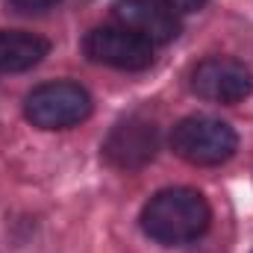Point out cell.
<instances>
[{
	"label": "cell",
	"instance_id": "obj_2",
	"mask_svg": "<svg viewBox=\"0 0 253 253\" xmlns=\"http://www.w3.org/2000/svg\"><path fill=\"white\" fill-rule=\"evenodd\" d=\"M239 147L236 129L212 115H191L171 129V150L191 165H221Z\"/></svg>",
	"mask_w": 253,
	"mask_h": 253
},
{
	"label": "cell",
	"instance_id": "obj_6",
	"mask_svg": "<svg viewBox=\"0 0 253 253\" xmlns=\"http://www.w3.org/2000/svg\"><path fill=\"white\" fill-rule=\"evenodd\" d=\"M191 91L212 103H242L245 97H251L253 77L248 65L239 59L212 56L191 71Z\"/></svg>",
	"mask_w": 253,
	"mask_h": 253
},
{
	"label": "cell",
	"instance_id": "obj_7",
	"mask_svg": "<svg viewBox=\"0 0 253 253\" xmlns=\"http://www.w3.org/2000/svg\"><path fill=\"white\" fill-rule=\"evenodd\" d=\"M115 21L150 44H168L180 36L177 15L162 0H115Z\"/></svg>",
	"mask_w": 253,
	"mask_h": 253
},
{
	"label": "cell",
	"instance_id": "obj_5",
	"mask_svg": "<svg viewBox=\"0 0 253 253\" xmlns=\"http://www.w3.org/2000/svg\"><path fill=\"white\" fill-rule=\"evenodd\" d=\"M159 150V126L144 115H129L121 124L112 126V132L103 141V156L112 168L135 171L144 168Z\"/></svg>",
	"mask_w": 253,
	"mask_h": 253
},
{
	"label": "cell",
	"instance_id": "obj_4",
	"mask_svg": "<svg viewBox=\"0 0 253 253\" xmlns=\"http://www.w3.org/2000/svg\"><path fill=\"white\" fill-rule=\"evenodd\" d=\"M83 50L91 62L118 71H144L153 65V44L126 27H97L85 36Z\"/></svg>",
	"mask_w": 253,
	"mask_h": 253
},
{
	"label": "cell",
	"instance_id": "obj_9",
	"mask_svg": "<svg viewBox=\"0 0 253 253\" xmlns=\"http://www.w3.org/2000/svg\"><path fill=\"white\" fill-rule=\"evenodd\" d=\"M56 3H59V0H9L12 9L27 12V15H33V12H47V9H53Z\"/></svg>",
	"mask_w": 253,
	"mask_h": 253
},
{
	"label": "cell",
	"instance_id": "obj_3",
	"mask_svg": "<svg viewBox=\"0 0 253 253\" xmlns=\"http://www.w3.org/2000/svg\"><path fill=\"white\" fill-rule=\"evenodd\" d=\"M91 94L77 83H44L24 100L27 121L39 129H68L91 115Z\"/></svg>",
	"mask_w": 253,
	"mask_h": 253
},
{
	"label": "cell",
	"instance_id": "obj_1",
	"mask_svg": "<svg viewBox=\"0 0 253 253\" xmlns=\"http://www.w3.org/2000/svg\"><path fill=\"white\" fill-rule=\"evenodd\" d=\"M209 221H212V209L206 197L183 186L156 191L141 209V230L153 242L168 248L200 239L209 230Z\"/></svg>",
	"mask_w": 253,
	"mask_h": 253
},
{
	"label": "cell",
	"instance_id": "obj_8",
	"mask_svg": "<svg viewBox=\"0 0 253 253\" xmlns=\"http://www.w3.org/2000/svg\"><path fill=\"white\" fill-rule=\"evenodd\" d=\"M47 39L24 30H0V74L30 71L47 56Z\"/></svg>",
	"mask_w": 253,
	"mask_h": 253
},
{
	"label": "cell",
	"instance_id": "obj_10",
	"mask_svg": "<svg viewBox=\"0 0 253 253\" xmlns=\"http://www.w3.org/2000/svg\"><path fill=\"white\" fill-rule=\"evenodd\" d=\"M174 15H186V12H197L206 0H162Z\"/></svg>",
	"mask_w": 253,
	"mask_h": 253
}]
</instances>
